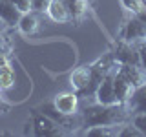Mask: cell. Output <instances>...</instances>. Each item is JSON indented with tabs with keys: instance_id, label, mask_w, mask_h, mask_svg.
<instances>
[{
	"instance_id": "6da1fadb",
	"label": "cell",
	"mask_w": 146,
	"mask_h": 137,
	"mask_svg": "<svg viewBox=\"0 0 146 137\" xmlns=\"http://www.w3.org/2000/svg\"><path fill=\"white\" fill-rule=\"evenodd\" d=\"M130 112L124 104H90L82 110L84 126H119L128 121Z\"/></svg>"
},
{
	"instance_id": "7a4b0ae2",
	"label": "cell",
	"mask_w": 146,
	"mask_h": 137,
	"mask_svg": "<svg viewBox=\"0 0 146 137\" xmlns=\"http://www.w3.org/2000/svg\"><path fill=\"white\" fill-rule=\"evenodd\" d=\"M33 130H35V135H40V137H57V135L64 134L62 126L58 124L55 119L46 115L44 112L42 113L35 112V115H33Z\"/></svg>"
},
{
	"instance_id": "3957f363",
	"label": "cell",
	"mask_w": 146,
	"mask_h": 137,
	"mask_svg": "<svg viewBox=\"0 0 146 137\" xmlns=\"http://www.w3.org/2000/svg\"><path fill=\"white\" fill-rule=\"evenodd\" d=\"M117 64L119 62H115V66L102 77V80L95 88V97H97V102L100 104H119L117 97H115V90H113V77H115Z\"/></svg>"
},
{
	"instance_id": "277c9868",
	"label": "cell",
	"mask_w": 146,
	"mask_h": 137,
	"mask_svg": "<svg viewBox=\"0 0 146 137\" xmlns=\"http://www.w3.org/2000/svg\"><path fill=\"white\" fill-rule=\"evenodd\" d=\"M122 39L128 42H141L146 39V20L139 15H131L124 20Z\"/></svg>"
},
{
	"instance_id": "5b68a950",
	"label": "cell",
	"mask_w": 146,
	"mask_h": 137,
	"mask_svg": "<svg viewBox=\"0 0 146 137\" xmlns=\"http://www.w3.org/2000/svg\"><path fill=\"white\" fill-rule=\"evenodd\" d=\"M111 57L115 59V62H119V64H141L137 42H128L124 39H121L117 42L115 51L111 53Z\"/></svg>"
},
{
	"instance_id": "8992f818",
	"label": "cell",
	"mask_w": 146,
	"mask_h": 137,
	"mask_svg": "<svg viewBox=\"0 0 146 137\" xmlns=\"http://www.w3.org/2000/svg\"><path fill=\"white\" fill-rule=\"evenodd\" d=\"M70 82L73 86V90H77L79 93H91L93 88V73H91V66H79L71 71Z\"/></svg>"
},
{
	"instance_id": "52a82bcc",
	"label": "cell",
	"mask_w": 146,
	"mask_h": 137,
	"mask_svg": "<svg viewBox=\"0 0 146 137\" xmlns=\"http://www.w3.org/2000/svg\"><path fill=\"white\" fill-rule=\"evenodd\" d=\"M53 106L62 113V115H75L77 110H79V95L73 93V91H62L57 93L53 99Z\"/></svg>"
},
{
	"instance_id": "ba28073f",
	"label": "cell",
	"mask_w": 146,
	"mask_h": 137,
	"mask_svg": "<svg viewBox=\"0 0 146 137\" xmlns=\"http://www.w3.org/2000/svg\"><path fill=\"white\" fill-rule=\"evenodd\" d=\"M117 71L130 82L133 88H139L146 82V71L141 64H117Z\"/></svg>"
},
{
	"instance_id": "9c48e42d",
	"label": "cell",
	"mask_w": 146,
	"mask_h": 137,
	"mask_svg": "<svg viewBox=\"0 0 146 137\" xmlns=\"http://www.w3.org/2000/svg\"><path fill=\"white\" fill-rule=\"evenodd\" d=\"M124 106L128 108L130 115H135V113H146V82L143 86L133 90L131 97L126 100Z\"/></svg>"
},
{
	"instance_id": "30bf717a",
	"label": "cell",
	"mask_w": 146,
	"mask_h": 137,
	"mask_svg": "<svg viewBox=\"0 0 146 137\" xmlns=\"http://www.w3.org/2000/svg\"><path fill=\"white\" fill-rule=\"evenodd\" d=\"M64 6L68 9L70 22L80 24L88 15V0H64Z\"/></svg>"
},
{
	"instance_id": "8fae6325",
	"label": "cell",
	"mask_w": 146,
	"mask_h": 137,
	"mask_svg": "<svg viewBox=\"0 0 146 137\" xmlns=\"http://www.w3.org/2000/svg\"><path fill=\"white\" fill-rule=\"evenodd\" d=\"M113 90H115L117 102H119V104H126V100L131 97V93H133L135 88L115 70V77H113Z\"/></svg>"
},
{
	"instance_id": "7c38bea8",
	"label": "cell",
	"mask_w": 146,
	"mask_h": 137,
	"mask_svg": "<svg viewBox=\"0 0 146 137\" xmlns=\"http://www.w3.org/2000/svg\"><path fill=\"white\" fill-rule=\"evenodd\" d=\"M20 17H22V11L11 2V0H0V18H2L9 27L17 26L18 20H20Z\"/></svg>"
},
{
	"instance_id": "4fadbf2b",
	"label": "cell",
	"mask_w": 146,
	"mask_h": 137,
	"mask_svg": "<svg viewBox=\"0 0 146 137\" xmlns=\"http://www.w3.org/2000/svg\"><path fill=\"white\" fill-rule=\"evenodd\" d=\"M17 27H18V31H20L22 35H26V37L35 35L36 31H38V17H36V13H33V11L22 13Z\"/></svg>"
},
{
	"instance_id": "5bb4252c",
	"label": "cell",
	"mask_w": 146,
	"mask_h": 137,
	"mask_svg": "<svg viewBox=\"0 0 146 137\" xmlns=\"http://www.w3.org/2000/svg\"><path fill=\"white\" fill-rule=\"evenodd\" d=\"M48 17L51 18L53 22H57V24H66V22H70V15H68V9L64 6V0H51V4H49L48 7Z\"/></svg>"
},
{
	"instance_id": "9a60e30c",
	"label": "cell",
	"mask_w": 146,
	"mask_h": 137,
	"mask_svg": "<svg viewBox=\"0 0 146 137\" xmlns=\"http://www.w3.org/2000/svg\"><path fill=\"white\" fill-rule=\"evenodd\" d=\"M15 79H17V75H15L13 66L9 62L4 64V66L0 68V91H2V90H9L13 84H15Z\"/></svg>"
},
{
	"instance_id": "2e32d148",
	"label": "cell",
	"mask_w": 146,
	"mask_h": 137,
	"mask_svg": "<svg viewBox=\"0 0 146 137\" xmlns=\"http://www.w3.org/2000/svg\"><path fill=\"white\" fill-rule=\"evenodd\" d=\"M121 4L131 15H139L146 20V2L144 0H121Z\"/></svg>"
},
{
	"instance_id": "e0dca14e",
	"label": "cell",
	"mask_w": 146,
	"mask_h": 137,
	"mask_svg": "<svg viewBox=\"0 0 146 137\" xmlns=\"http://www.w3.org/2000/svg\"><path fill=\"white\" fill-rule=\"evenodd\" d=\"M84 135H88V137H113V135H117V126H88Z\"/></svg>"
},
{
	"instance_id": "ac0fdd59",
	"label": "cell",
	"mask_w": 146,
	"mask_h": 137,
	"mask_svg": "<svg viewBox=\"0 0 146 137\" xmlns=\"http://www.w3.org/2000/svg\"><path fill=\"white\" fill-rule=\"evenodd\" d=\"M51 0H31V11L33 13H46Z\"/></svg>"
},
{
	"instance_id": "d6986e66",
	"label": "cell",
	"mask_w": 146,
	"mask_h": 137,
	"mask_svg": "<svg viewBox=\"0 0 146 137\" xmlns=\"http://www.w3.org/2000/svg\"><path fill=\"white\" fill-rule=\"evenodd\" d=\"M131 122L139 128V132L143 135H146V113H135L133 119H131Z\"/></svg>"
},
{
	"instance_id": "ffe728a7",
	"label": "cell",
	"mask_w": 146,
	"mask_h": 137,
	"mask_svg": "<svg viewBox=\"0 0 146 137\" xmlns=\"http://www.w3.org/2000/svg\"><path fill=\"white\" fill-rule=\"evenodd\" d=\"M137 48H139V59H141V66L146 71V39L137 42Z\"/></svg>"
},
{
	"instance_id": "44dd1931",
	"label": "cell",
	"mask_w": 146,
	"mask_h": 137,
	"mask_svg": "<svg viewBox=\"0 0 146 137\" xmlns=\"http://www.w3.org/2000/svg\"><path fill=\"white\" fill-rule=\"evenodd\" d=\"M15 6L20 9L22 13H27V11H31V0H11Z\"/></svg>"
},
{
	"instance_id": "7402d4cb",
	"label": "cell",
	"mask_w": 146,
	"mask_h": 137,
	"mask_svg": "<svg viewBox=\"0 0 146 137\" xmlns=\"http://www.w3.org/2000/svg\"><path fill=\"white\" fill-rule=\"evenodd\" d=\"M9 62V55L7 51H0V68L4 66V64H7Z\"/></svg>"
},
{
	"instance_id": "603a6c76",
	"label": "cell",
	"mask_w": 146,
	"mask_h": 137,
	"mask_svg": "<svg viewBox=\"0 0 146 137\" xmlns=\"http://www.w3.org/2000/svg\"><path fill=\"white\" fill-rule=\"evenodd\" d=\"M6 48H7V39H6V35H0V51H6Z\"/></svg>"
},
{
	"instance_id": "cb8c5ba5",
	"label": "cell",
	"mask_w": 146,
	"mask_h": 137,
	"mask_svg": "<svg viewBox=\"0 0 146 137\" xmlns=\"http://www.w3.org/2000/svg\"><path fill=\"white\" fill-rule=\"evenodd\" d=\"M7 27H9V26H7L6 22L2 20V18H0V35H2V33H6V29H7Z\"/></svg>"
}]
</instances>
